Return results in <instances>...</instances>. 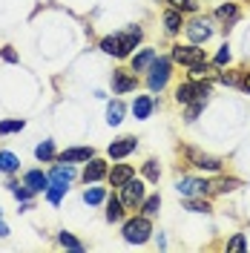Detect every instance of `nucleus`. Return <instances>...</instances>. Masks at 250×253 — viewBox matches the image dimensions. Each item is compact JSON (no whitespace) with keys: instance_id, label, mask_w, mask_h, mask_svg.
Wrapping results in <instances>:
<instances>
[{"instance_id":"1","label":"nucleus","mask_w":250,"mask_h":253,"mask_svg":"<svg viewBox=\"0 0 250 253\" xmlns=\"http://www.w3.org/2000/svg\"><path fill=\"white\" fill-rule=\"evenodd\" d=\"M138 41H141V29L138 26H129V29H124L121 35L104 38V41H101V49H104L107 55H115V58H126V55L135 49Z\"/></svg>"},{"instance_id":"2","label":"nucleus","mask_w":250,"mask_h":253,"mask_svg":"<svg viewBox=\"0 0 250 253\" xmlns=\"http://www.w3.org/2000/svg\"><path fill=\"white\" fill-rule=\"evenodd\" d=\"M150 233H153V224H150L147 216H135L124 224V239L129 245H144L150 239Z\"/></svg>"},{"instance_id":"3","label":"nucleus","mask_w":250,"mask_h":253,"mask_svg":"<svg viewBox=\"0 0 250 253\" xmlns=\"http://www.w3.org/2000/svg\"><path fill=\"white\" fill-rule=\"evenodd\" d=\"M170 69H172L170 58H156V61H153L150 78H147V84H150L153 92H161V89L167 86V81H170Z\"/></svg>"},{"instance_id":"4","label":"nucleus","mask_w":250,"mask_h":253,"mask_svg":"<svg viewBox=\"0 0 250 253\" xmlns=\"http://www.w3.org/2000/svg\"><path fill=\"white\" fill-rule=\"evenodd\" d=\"M210 95V86L207 84H196V81H190V84H181L178 89H175V101L178 104H190V101H196V98H207Z\"/></svg>"},{"instance_id":"5","label":"nucleus","mask_w":250,"mask_h":253,"mask_svg":"<svg viewBox=\"0 0 250 253\" xmlns=\"http://www.w3.org/2000/svg\"><path fill=\"white\" fill-rule=\"evenodd\" d=\"M175 190H178L181 196H187V199H196V196H204V193L210 190V184L202 181V178H193V175H181L178 184H175Z\"/></svg>"},{"instance_id":"6","label":"nucleus","mask_w":250,"mask_h":253,"mask_svg":"<svg viewBox=\"0 0 250 253\" xmlns=\"http://www.w3.org/2000/svg\"><path fill=\"white\" fill-rule=\"evenodd\" d=\"M172 61L184 63V66H193V63L204 61V52L196 43H190V46H172Z\"/></svg>"},{"instance_id":"7","label":"nucleus","mask_w":250,"mask_h":253,"mask_svg":"<svg viewBox=\"0 0 250 253\" xmlns=\"http://www.w3.org/2000/svg\"><path fill=\"white\" fill-rule=\"evenodd\" d=\"M75 178V170L66 164V161H61V164H55L52 167V173H49V187H58V190H66V184Z\"/></svg>"},{"instance_id":"8","label":"nucleus","mask_w":250,"mask_h":253,"mask_svg":"<svg viewBox=\"0 0 250 253\" xmlns=\"http://www.w3.org/2000/svg\"><path fill=\"white\" fill-rule=\"evenodd\" d=\"M210 35H213V29H210V20H207V17H196V20L187 23V38L193 41V43L210 41Z\"/></svg>"},{"instance_id":"9","label":"nucleus","mask_w":250,"mask_h":253,"mask_svg":"<svg viewBox=\"0 0 250 253\" xmlns=\"http://www.w3.org/2000/svg\"><path fill=\"white\" fill-rule=\"evenodd\" d=\"M121 202H124V207H129V210L141 207V202H144V184H141V181H132V178H129V181L124 184Z\"/></svg>"},{"instance_id":"10","label":"nucleus","mask_w":250,"mask_h":253,"mask_svg":"<svg viewBox=\"0 0 250 253\" xmlns=\"http://www.w3.org/2000/svg\"><path fill=\"white\" fill-rule=\"evenodd\" d=\"M104 175H107V161L89 158V164H86V170H83V181L89 184V181H98V178H104Z\"/></svg>"},{"instance_id":"11","label":"nucleus","mask_w":250,"mask_h":253,"mask_svg":"<svg viewBox=\"0 0 250 253\" xmlns=\"http://www.w3.org/2000/svg\"><path fill=\"white\" fill-rule=\"evenodd\" d=\"M112 84H115V92H129V89H135V75H129L126 69H118L112 75Z\"/></svg>"},{"instance_id":"12","label":"nucleus","mask_w":250,"mask_h":253,"mask_svg":"<svg viewBox=\"0 0 250 253\" xmlns=\"http://www.w3.org/2000/svg\"><path fill=\"white\" fill-rule=\"evenodd\" d=\"M92 158V147H72V150H63L61 161L72 164V161H89Z\"/></svg>"},{"instance_id":"13","label":"nucleus","mask_w":250,"mask_h":253,"mask_svg":"<svg viewBox=\"0 0 250 253\" xmlns=\"http://www.w3.org/2000/svg\"><path fill=\"white\" fill-rule=\"evenodd\" d=\"M23 181H26V187H32L35 193H41V190L49 187V175H43V170H29Z\"/></svg>"},{"instance_id":"14","label":"nucleus","mask_w":250,"mask_h":253,"mask_svg":"<svg viewBox=\"0 0 250 253\" xmlns=\"http://www.w3.org/2000/svg\"><path fill=\"white\" fill-rule=\"evenodd\" d=\"M135 150V138H118V141L110 144V156L112 158H124Z\"/></svg>"},{"instance_id":"15","label":"nucleus","mask_w":250,"mask_h":253,"mask_svg":"<svg viewBox=\"0 0 250 253\" xmlns=\"http://www.w3.org/2000/svg\"><path fill=\"white\" fill-rule=\"evenodd\" d=\"M129 178H132V167H129V164H118V167H112V173H110L112 187H124Z\"/></svg>"},{"instance_id":"16","label":"nucleus","mask_w":250,"mask_h":253,"mask_svg":"<svg viewBox=\"0 0 250 253\" xmlns=\"http://www.w3.org/2000/svg\"><path fill=\"white\" fill-rule=\"evenodd\" d=\"M124 219V202L121 199H107V221H121Z\"/></svg>"},{"instance_id":"17","label":"nucleus","mask_w":250,"mask_h":253,"mask_svg":"<svg viewBox=\"0 0 250 253\" xmlns=\"http://www.w3.org/2000/svg\"><path fill=\"white\" fill-rule=\"evenodd\" d=\"M158 55H156V49H144L141 55H135L132 58V72H141L144 66H153V61H156Z\"/></svg>"},{"instance_id":"18","label":"nucleus","mask_w":250,"mask_h":253,"mask_svg":"<svg viewBox=\"0 0 250 253\" xmlns=\"http://www.w3.org/2000/svg\"><path fill=\"white\" fill-rule=\"evenodd\" d=\"M132 112H135V118H150V112H153V98H147V95H141L135 98V104H132Z\"/></svg>"},{"instance_id":"19","label":"nucleus","mask_w":250,"mask_h":253,"mask_svg":"<svg viewBox=\"0 0 250 253\" xmlns=\"http://www.w3.org/2000/svg\"><path fill=\"white\" fill-rule=\"evenodd\" d=\"M107 121H110L112 126H118L121 121H124V104L121 101H112L110 110H107Z\"/></svg>"},{"instance_id":"20","label":"nucleus","mask_w":250,"mask_h":253,"mask_svg":"<svg viewBox=\"0 0 250 253\" xmlns=\"http://www.w3.org/2000/svg\"><path fill=\"white\" fill-rule=\"evenodd\" d=\"M17 167H20V161L15 153H0V173H15Z\"/></svg>"},{"instance_id":"21","label":"nucleus","mask_w":250,"mask_h":253,"mask_svg":"<svg viewBox=\"0 0 250 253\" xmlns=\"http://www.w3.org/2000/svg\"><path fill=\"white\" fill-rule=\"evenodd\" d=\"M164 26H167V32H178L184 23H181V15H178V9H172V12H167L164 15Z\"/></svg>"},{"instance_id":"22","label":"nucleus","mask_w":250,"mask_h":253,"mask_svg":"<svg viewBox=\"0 0 250 253\" xmlns=\"http://www.w3.org/2000/svg\"><path fill=\"white\" fill-rule=\"evenodd\" d=\"M193 161H196V167H202V170H219V158H210V156H196L193 153Z\"/></svg>"},{"instance_id":"23","label":"nucleus","mask_w":250,"mask_h":253,"mask_svg":"<svg viewBox=\"0 0 250 253\" xmlns=\"http://www.w3.org/2000/svg\"><path fill=\"white\" fill-rule=\"evenodd\" d=\"M104 199H107L104 187H92V190H86V193H83V202H86V205H101Z\"/></svg>"},{"instance_id":"24","label":"nucleus","mask_w":250,"mask_h":253,"mask_svg":"<svg viewBox=\"0 0 250 253\" xmlns=\"http://www.w3.org/2000/svg\"><path fill=\"white\" fill-rule=\"evenodd\" d=\"M23 118H15V121H0V135H9V132H20L23 129Z\"/></svg>"},{"instance_id":"25","label":"nucleus","mask_w":250,"mask_h":253,"mask_svg":"<svg viewBox=\"0 0 250 253\" xmlns=\"http://www.w3.org/2000/svg\"><path fill=\"white\" fill-rule=\"evenodd\" d=\"M158 207H161V199H158V196H150V199H144V202H141L144 216H153V213H158Z\"/></svg>"},{"instance_id":"26","label":"nucleus","mask_w":250,"mask_h":253,"mask_svg":"<svg viewBox=\"0 0 250 253\" xmlns=\"http://www.w3.org/2000/svg\"><path fill=\"white\" fill-rule=\"evenodd\" d=\"M58 242H61L63 248H72V251H83V245H81L78 239L72 236V233H66V230H63L61 236H58Z\"/></svg>"},{"instance_id":"27","label":"nucleus","mask_w":250,"mask_h":253,"mask_svg":"<svg viewBox=\"0 0 250 253\" xmlns=\"http://www.w3.org/2000/svg\"><path fill=\"white\" fill-rule=\"evenodd\" d=\"M216 15H219L221 20H236V17H239V9H236V3H227V6H219Z\"/></svg>"},{"instance_id":"28","label":"nucleus","mask_w":250,"mask_h":253,"mask_svg":"<svg viewBox=\"0 0 250 253\" xmlns=\"http://www.w3.org/2000/svg\"><path fill=\"white\" fill-rule=\"evenodd\" d=\"M35 156L41 158V161H46V158L55 156V147H52V141H43V144H38V150H35Z\"/></svg>"},{"instance_id":"29","label":"nucleus","mask_w":250,"mask_h":253,"mask_svg":"<svg viewBox=\"0 0 250 253\" xmlns=\"http://www.w3.org/2000/svg\"><path fill=\"white\" fill-rule=\"evenodd\" d=\"M207 72H210V63H207V61H199V63H193V66H190V75H193V78H204Z\"/></svg>"},{"instance_id":"30","label":"nucleus","mask_w":250,"mask_h":253,"mask_svg":"<svg viewBox=\"0 0 250 253\" xmlns=\"http://www.w3.org/2000/svg\"><path fill=\"white\" fill-rule=\"evenodd\" d=\"M187 210H193V213H207L210 205L207 202H199V199H187Z\"/></svg>"},{"instance_id":"31","label":"nucleus","mask_w":250,"mask_h":253,"mask_svg":"<svg viewBox=\"0 0 250 253\" xmlns=\"http://www.w3.org/2000/svg\"><path fill=\"white\" fill-rule=\"evenodd\" d=\"M144 175H147L150 181H158V161H147V164H144Z\"/></svg>"},{"instance_id":"32","label":"nucleus","mask_w":250,"mask_h":253,"mask_svg":"<svg viewBox=\"0 0 250 253\" xmlns=\"http://www.w3.org/2000/svg\"><path fill=\"white\" fill-rule=\"evenodd\" d=\"M167 3H170L172 9H178V12H181V9H184V12H193V9H196L193 0H167Z\"/></svg>"},{"instance_id":"33","label":"nucleus","mask_w":250,"mask_h":253,"mask_svg":"<svg viewBox=\"0 0 250 253\" xmlns=\"http://www.w3.org/2000/svg\"><path fill=\"white\" fill-rule=\"evenodd\" d=\"M210 187H216V190H221V193H224V190H233V187H239V181H236V178H221L219 184H210Z\"/></svg>"},{"instance_id":"34","label":"nucleus","mask_w":250,"mask_h":253,"mask_svg":"<svg viewBox=\"0 0 250 253\" xmlns=\"http://www.w3.org/2000/svg\"><path fill=\"white\" fill-rule=\"evenodd\" d=\"M227 251H245V236H242V233L233 236L230 242H227Z\"/></svg>"},{"instance_id":"35","label":"nucleus","mask_w":250,"mask_h":253,"mask_svg":"<svg viewBox=\"0 0 250 253\" xmlns=\"http://www.w3.org/2000/svg\"><path fill=\"white\" fill-rule=\"evenodd\" d=\"M12 193H15V199H23V202H26L35 190H32V187H15V184H12Z\"/></svg>"},{"instance_id":"36","label":"nucleus","mask_w":250,"mask_h":253,"mask_svg":"<svg viewBox=\"0 0 250 253\" xmlns=\"http://www.w3.org/2000/svg\"><path fill=\"white\" fill-rule=\"evenodd\" d=\"M227 61H230V49L221 46V49H219V55H216V66H221V63H227Z\"/></svg>"},{"instance_id":"37","label":"nucleus","mask_w":250,"mask_h":253,"mask_svg":"<svg viewBox=\"0 0 250 253\" xmlns=\"http://www.w3.org/2000/svg\"><path fill=\"white\" fill-rule=\"evenodd\" d=\"M63 193H66V190L49 187V202H52V205H58V202H61V199H63Z\"/></svg>"},{"instance_id":"38","label":"nucleus","mask_w":250,"mask_h":253,"mask_svg":"<svg viewBox=\"0 0 250 253\" xmlns=\"http://www.w3.org/2000/svg\"><path fill=\"white\" fill-rule=\"evenodd\" d=\"M3 58H6V61H12V63L17 61V55L12 52V46H6V49H3Z\"/></svg>"},{"instance_id":"39","label":"nucleus","mask_w":250,"mask_h":253,"mask_svg":"<svg viewBox=\"0 0 250 253\" xmlns=\"http://www.w3.org/2000/svg\"><path fill=\"white\" fill-rule=\"evenodd\" d=\"M0 236H9V224L3 221V216H0Z\"/></svg>"},{"instance_id":"40","label":"nucleus","mask_w":250,"mask_h":253,"mask_svg":"<svg viewBox=\"0 0 250 253\" xmlns=\"http://www.w3.org/2000/svg\"><path fill=\"white\" fill-rule=\"evenodd\" d=\"M245 89H248V92H250V75H248V78H245Z\"/></svg>"}]
</instances>
